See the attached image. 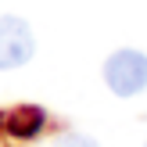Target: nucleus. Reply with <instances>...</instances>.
I'll return each instance as SVG.
<instances>
[{"label":"nucleus","mask_w":147,"mask_h":147,"mask_svg":"<svg viewBox=\"0 0 147 147\" xmlns=\"http://www.w3.org/2000/svg\"><path fill=\"white\" fill-rule=\"evenodd\" d=\"M100 76L115 97H140L147 90V54L136 47H119L104 57Z\"/></svg>","instance_id":"1"},{"label":"nucleus","mask_w":147,"mask_h":147,"mask_svg":"<svg viewBox=\"0 0 147 147\" xmlns=\"http://www.w3.org/2000/svg\"><path fill=\"white\" fill-rule=\"evenodd\" d=\"M36 57V32L22 14H0V72L25 68Z\"/></svg>","instance_id":"2"},{"label":"nucleus","mask_w":147,"mask_h":147,"mask_svg":"<svg viewBox=\"0 0 147 147\" xmlns=\"http://www.w3.org/2000/svg\"><path fill=\"white\" fill-rule=\"evenodd\" d=\"M54 147H100L93 136H86V133H61L54 140Z\"/></svg>","instance_id":"3"},{"label":"nucleus","mask_w":147,"mask_h":147,"mask_svg":"<svg viewBox=\"0 0 147 147\" xmlns=\"http://www.w3.org/2000/svg\"><path fill=\"white\" fill-rule=\"evenodd\" d=\"M144 147H147V144H144Z\"/></svg>","instance_id":"4"}]
</instances>
